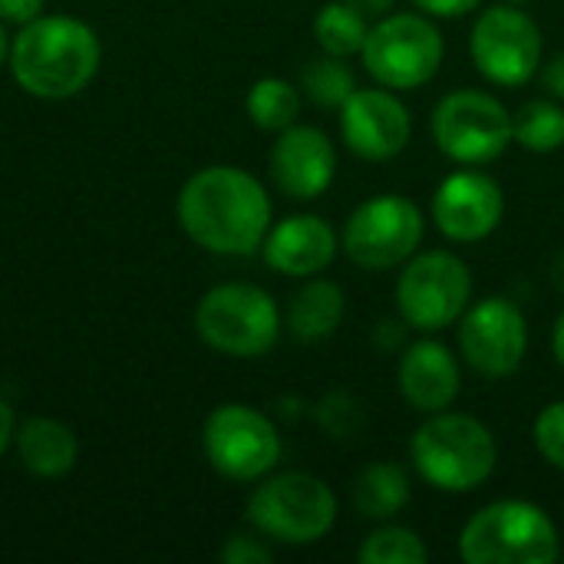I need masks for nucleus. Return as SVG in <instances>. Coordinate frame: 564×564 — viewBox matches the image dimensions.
<instances>
[{"instance_id": "obj_1", "label": "nucleus", "mask_w": 564, "mask_h": 564, "mask_svg": "<svg viewBox=\"0 0 564 564\" xmlns=\"http://www.w3.org/2000/svg\"><path fill=\"white\" fill-rule=\"evenodd\" d=\"M178 221L205 251L248 258L261 251L271 228V198L251 172L238 165H208L178 192Z\"/></svg>"}, {"instance_id": "obj_2", "label": "nucleus", "mask_w": 564, "mask_h": 564, "mask_svg": "<svg viewBox=\"0 0 564 564\" xmlns=\"http://www.w3.org/2000/svg\"><path fill=\"white\" fill-rule=\"evenodd\" d=\"M99 59L102 50L96 30L59 13L23 23L10 46L13 79L36 99H69L83 93L93 83Z\"/></svg>"}, {"instance_id": "obj_3", "label": "nucleus", "mask_w": 564, "mask_h": 564, "mask_svg": "<svg viewBox=\"0 0 564 564\" xmlns=\"http://www.w3.org/2000/svg\"><path fill=\"white\" fill-rule=\"evenodd\" d=\"M410 456L423 482L440 492L463 496L486 486L496 473L499 446L492 430L469 413H430V420L413 433Z\"/></svg>"}, {"instance_id": "obj_4", "label": "nucleus", "mask_w": 564, "mask_h": 564, "mask_svg": "<svg viewBox=\"0 0 564 564\" xmlns=\"http://www.w3.org/2000/svg\"><path fill=\"white\" fill-rule=\"evenodd\" d=\"M558 555L555 522L542 506L525 499H502L479 509L459 535V558L466 564H552Z\"/></svg>"}, {"instance_id": "obj_5", "label": "nucleus", "mask_w": 564, "mask_h": 564, "mask_svg": "<svg viewBox=\"0 0 564 564\" xmlns=\"http://www.w3.org/2000/svg\"><path fill=\"white\" fill-rule=\"evenodd\" d=\"M248 522L258 535L281 545H314L337 522L334 489L311 473L264 479L248 499Z\"/></svg>"}, {"instance_id": "obj_6", "label": "nucleus", "mask_w": 564, "mask_h": 564, "mask_svg": "<svg viewBox=\"0 0 564 564\" xmlns=\"http://www.w3.org/2000/svg\"><path fill=\"white\" fill-rule=\"evenodd\" d=\"M198 337L225 357H264L281 337V311L258 284H218L195 307Z\"/></svg>"}, {"instance_id": "obj_7", "label": "nucleus", "mask_w": 564, "mask_h": 564, "mask_svg": "<svg viewBox=\"0 0 564 564\" xmlns=\"http://www.w3.org/2000/svg\"><path fill=\"white\" fill-rule=\"evenodd\" d=\"M446 56V43L426 13H387L370 23L360 59L367 73L387 89L426 86Z\"/></svg>"}, {"instance_id": "obj_8", "label": "nucleus", "mask_w": 564, "mask_h": 564, "mask_svg": "<svg viewBox=\"0 0 564 564\" xmlns=\"http://www.w3.org/2000/svg\"><path fill=\"white\" fill-rule=\"evenodd\" d=\"M426 218L420 205L406 195H373L360 202L344 231L340 251L364 271H390L406 264L423 245Z\"/></svg>"}, {"instance_id": "obj_9", "label": "nucleus", "mask_w": 564, "mask_h": 564, "mask_svg": "<svg viewBox=\"0 0 564 564\" xmlns=\"http://www.w3.org/2000/svg\"><path fill=\"white\" fill-rule=\"evenodd\" d=\"M473 301L469 264L453 251L413 254L397 278V311L423 334L453 327Z\"/></svg>"}, {"instance_id": "obj_10", "label": "nucleus", "mask_w": 564, "mask_h": 564, "mask_svg": "<svg viewBox=\"0 0 564 564\" xmlns=\"http://www.w3.org/2000/svg\"><path fill=\"white\" fill-rule=\"evenodd\" d=\"M433 142L459 165L496 162L512 145V112L482 89H456L433 109Z\"/></svg>"}, {"instance_id": "obj_11", "label": "nucleus", "mask_w": 564, "mask_h": 564, "mask_svg": "<svg viewBox=\"0 0 564 564\" xmlns=\"http://www.w3.org/2000/svg\"><path fill=\"white\" fill-rule=\"evenodd\" d=\"M208 466L231 482H258L281 459V436L274 423L245 403L212 410L202 430Z\"/></svg>"}, {"instance_id": "obj_12", "label": "nucleus", "mask_w": 564, "mask_h": 564, "mask_svg": "<svg viewBox=\"0 0 564 564\" xmlns=\"http://www.w3.org/2000/svg\"><path fill=\"white\" fill-rule=\"evenodd\" d=\"M469 53L476 69L496 86H525L542 66V30L516 3H499L479 13Z\"/></svg>"}, {"instance_id": "obj_13", "label": "nucleus", "mask_w": 564, "mask_h": 564, "mask_svg": "<svg viewBox=\"0 0 564 564\" xmlns=\"http://www.w3.org/2000/svg\"><path fill=\"white\" fill-rule=\"evenodd\" d=\"M459 354L463 360L489 377H512L529 354V321L509 297H482L459 317Z\"/></svg>"}, {"instance_id": "obj_14", "label": "nucleus", "mask_w": 564, "mask_h": 564, "mask_svg": "<svg viewBox=\"0 0 564 564\" xmlns=\"http://www.w3.org/2000/svg\"><path fill=\"white\" fill-rule=\"evenodd\" d=\"M506 215V195L486 172H453L433 195V221L443 238L456 245H476L489 238Z\"/></svg>"}, {"instance_id": "obj_15", "label": "nucleus", "mask_w": 564, "mask_h": 564, "mask_svg": "<svg viewBox=\"0 0 564 564\" xmlns=\"http://www.w3.org/2000/svg\"><path fill=\"white\" fill-rule=\"evenodd\" d=\"M413 119L393 89H354L340 106V135L367 162H390L410 145Z\"/></svg>"}, {"instance_id": "obj_16", "label": "nucleus", "mask_w": 564, "mask_h": 564, "mask_svg": "<svg viewBox=\"0 0 564 564\" xmlns=\"http://www.w3.org/2000/svg\"><path fill=\"white\" fill-rule=\"evenodd\" d=\"M268 169L281 195L294 202H314L330 188L337 175V149L330 135L321 132L317 126L294 122L284 132H278Z\"/></svg>"}, {"instance_id": "obj_17", "label": "nucleus", "mask_w": 564, "mask_h": 564, "mask_svg": "<svg viewBox=\"0 0 564 564\" xmlns=\"http://www.w3.org/2000/svg\"><path fill=\"white\" fill-rule=\"evenodd\" d=\"M340 238L321 215H291L268 228L261 254L284 278H314L337 258Z\"/></svg>"}, {"instance_id": "obj_18", "label": "nucleus", "mask_w": 564, "mask_h": 564, "mask_svg": "<svg viewBox=\"0 0 564 564\" xmlns=\"http://www.w3.org/2000/svg\"><path fill=\"white\" fill-rule=\"evenodd\" d=\"M397 383L403 400L420 413H440L449 410L463 390L459 360L456 354L440 340H416L403 350Z\"/></svg>"}, {"instance_id": "obj_19", "label": "nucleus", "mask_w": 564, "mask_h": 564, "mask_svg": "<svg viewBox=\"0 0 564 564\" xmlns=\"http://www.w3.org/2000/svg\"><path fill=\"white\" fill-rule=\"evenodd\" d=\"M17 456L40 479L66 476L79 459V443L73 430L50 416H30L17 430Z\"/></svg>"}, {"instance_id": "obj_20", "label": "nucleus", "mask_w": 564, "mask_h": 564, "mask_svg": "<svg viewBox=\"0 0 564 564\" xmlns=\"http://www.w3.org/2000/svg\"><path fill=\"white\" fill-rule=\"evenodd\" d=\"M344 314L347 297L340 284L327 278H307V284H301V291L288 304V330L304 344H317L340 327Z\"/></svg>"}, {"instance_id": "obj_21", "label": "nucleus", "mask_w": 564, "mask_h": 564, "mask_svg": "<svg viewBox=\"0 0 564 564\" xmlns=\"http://www.w3.org/2000/svg\"><path fill=\"white\" fill-rule=\"evenodd\" d=\"M354 502L360 516L387 522L410 502V479L397 463H370L354 482Z\"/></svg>"}, {"instance_id": "obj_22", "label": "nucleus", "mask_w": 564, "mask_h": 564, "mask_svg": "<svg viewBox=\"0 0 564 564\" xmlns=\"http://www.w3.org/2000/svg\"><path fill=\"white\" fill-rule=\"evenodd\" d=\"M367 30H370V20L347 0H330L314 17V40H317L321 53H330L340 59L364 50Z\"/></svg>"}, {"instance_id": "obj_23", "label": "nucleus", "mask_w": 564, "mask_h": 564, "mask_svg": "<svg viewBox=\"0 0 564 564\" xmlns=\"http://www.w3.org/2000/svg\"><path fill=\"white\" fill-rule=\"evenodd\" d=\"M245 109L251 116V122L264 132H284L288 126L297 122L301 112V93L294 83L281 79V76H261L245 99Z\"/></svg>"}, {"instance_id": "obj_24", "label": "nucleus", "mask_w": 564, "mask_h": 564, "mask_svg": "<svg viewBox=\"0 0 564 564\" xmlns=\"http://www.w3.org/2000/svg\"><path fill=\"white\" fill-rule=\"evenodd\" d=\"M512 142L525 152H555L564 145V109L558 99H529L512 116Z\"/></svg>"}, {"instance_id": "obj_25", "label": "nucleus", "mask_w": 564, "mask_h": 564, "mask_svg": "<svg viewBox=\"0 0 564 564\" xmlns=\"http://www.w3.org/2000/svg\"><path fill=\"white\" fill-rule=\"evenodd\" d=\"M301 89L307 93V99L321 109H340L350 93L357 89V76L354 69L340 59V56H317L304 66L301 73Z\"/></svg>"}, {"instance_id": "obj_26", "label": "nucleus", "mask_w": 564, "mask_h": 564, "mask_svg": "<svg viewBox=\"0 0 564 564\" xmlns=\"http://www.w3.org/2000/svg\"><path fill=\"white\" fill-rule=\"evenodd\" d=\"M357 558L364 564H426L430 562V549L413 529L380 525L364 539Z\"/></svg>"}, {"instance_id": "obj_27", "label": "nucleus", "mask_w": 564, "mask_h": 564, "mask_svg": "<svg viewBox=\"0 0 564 564\" xmlns=\"http://www.w3.org/2000/svg\"><path fill=\"white\" fill-rule=\"evenodd\" d=\"M532 440L542 453V459L555 469L564 473V400L549 403L539 416H535V430Z\"/></svg>"}, {"instance_id": "obj_28", "label": "nucleus", "mask_w": 564, "mask_h": 564, "mask_svg": "<svg viewBox=\"0 0 564 564\" xmlns=\"http://www.w3.org/2000/svg\"><path fill=\"white\" fill-rule=\"evenodd\" d=\"M221 562L225 564H264L271 562V552L261 545V539L254 535H231L221 549Z\"/></svg>"}, {"instance_id": "obj_29", "label": "nucleus", "mask_w": 564, "mask_h": 564, "mask_svg": "<svg viewBox=\"0 0 564 564\" xmlns=\"http://www.w3.org/2000/svg\"><path fill=\"white\" fill-rule=\"evenodd\" d=\"M420 13L426 17H440V20H456V17H466L473 10H479L482 0H410Z\"/></svg>"}, {"instance_id": "obj_30", "label": "nucleus", "mask_w": 564, "mask_h": 564, "mask_svg": "<svg viewBox=\"0 0 564 564\" xmlns=\"http://www.w3.org/2000/svg\"><path fill=\"white\" fill-rule=\"evenodd\" d=\"M43 7H46V0H0V20L23 26L36 17H43Z\"/></svg>"}, {"instance_id": "obj_31", "label": "nucleus", "mask_w": 564, "mask_h": 564, "mask_svg": "<svg viewBox=\"0 0 564 564\" xmlns=\"http://www.w3.org/2000/svg\"><path fill=\"white\" fill-rule=\"evenodd\" d=\"M542 83H545V89L552 93V99L564 102V50L562 53H555V56L542 66Z\"/></svg>"}, {"instance_id": "obj_32", "label": "nucleus", "mask_w": 564, "mask_h": 564, "mask_svg": "<svg viewBox=\"0 0 564 564\" xmlns=\"http://www.w3.org/2000/svg\"><path fill=\"white\" fill-rule=\"evenodd\" d=\"M347 3L357 7L367 20H380V17H387L397 7V0H347Z\"/></svg>"}, {"instance_id": "obj_33", "label": "nucleus", "mask_w": 564, "mask_h": 564, "mask_svg": "<svg viewBox=\"0 0 564 564\" xmlns=\"http://www.w3.org/2000/svg\"><path fill=\"white\" fill-rule=\"evenodd\" d=\"M17 436V420H13V410L0 400V456L7 453L10 440Z\"/></svg>"}, {"instance_id": "obj_34", "label": "nucleus", "mask_w": 564, "mask_h": 564, "mask_svg": "<svg viewBox=\"0 0 564 564\" xmlns=\"http://www.w3.org/2000/svg\"><path fill=\"white\" fill-rule=\"evenodd\" d=\"M552 354H555L558 367L564 370V311L558 314V321H555V330H552Z\"/></svg>"}, {"instance_id": "obj_35", "label": "nucleus", "mask_w": 564, "mask_h": 564, "mask_svg": "<svg viewBox=\"0 0 564 564\" xmlns=\"http://www.w3.org/2000/svg\"><path fill=\"white\" fill-rule=\"evenodd\" d=\"M3 56H7V33H3V26H0V63H3Z\"/></svg>"}, {"instance_id": "obj_36", "label": "nucleus", "mask_w": 564, "mask_h": 564, "mask_svg": "<svg viewBox=\"0 0 564 564\" xmlns=\"http://www.w3.org/2000/svg\"><path fill=\"white\" fill-rule=\"evenodd\" d=\"M502 3H516V7H519V3H525V0H502Z\"/></svg>"}]
</instances>
